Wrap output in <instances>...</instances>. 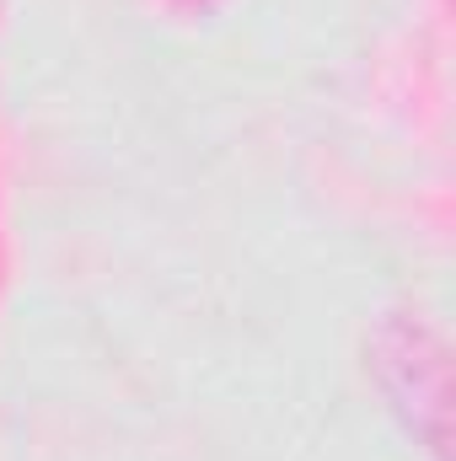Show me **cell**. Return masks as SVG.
<instances>
[{
  "instance_id": "6da1fadb",
  "label": "cell",
  "mask_w": 456,
  "mask_h": 461,
  "mask_svg": "<svg viewBox=\"0 0 456 461\" xmlns=\"http://www.w3.org/2000/svg\"><path fill=\"white\" fill-rule=\"evenodd\" d=\"M370 375L381 397L397 408V419L435 451L451 461V348L446 339L408 312H392L370 328Z\"/></svg>"
}]
</instances>
